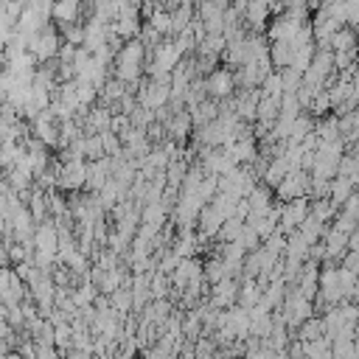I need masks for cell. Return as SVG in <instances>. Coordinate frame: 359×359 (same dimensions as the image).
I'll return each instance as SVG.
<instances>
[{
	"label": "cell",
	"mask_w": 359,
	"mask_h": 359,
	"mask_svg": "<svg viewBox=\"0 0 359 359\" xmlns=\"http://www.w3.org/2000/svg\"><path fill=\"white\" fill-rule=\"evenodd\" d=\"M28 6H34V8H39L42 14H48V17H50V8H53V0H28Z\"/></svg>",
	"instance_id": "4316f807"
},
{
	"label": "cell",
	"mask_w": 359,
	"mask_h": 359,
	"mask_svg": "<svg viewBox=\"0 0 359 359\" xmlns=\"http://www.w3.org/2000/svg\"><path fill=\"white\" fill-rule=\"evenodd\" d=\"M48 20H50V17H48V14H42L39 8L25 6V11L20 14V20H17V25H14V28H17V31H22V34L31 39V36H36V34L48 25Z\"/></svg>",
	"instance_id": "7c38bea8"
},
{
	"label": "cell",
	"mask_w": 359,
	"mask_h": 359,
	"mask_svg": "<svg viewBox=\"0 0 359 359\" xmlns=\"http://www.w3.org/2000/svg\"><path fill=\"white\" fill-rule=\"evenodd\" d=\"M205 90H208V95H210V98H216V101L230 98V95L238 90L236 70H233V67H227V65L213 67V70L205 76Z\"/></svg>",
	"instance_id": "277c9868"
},
{
	"label": "cell",
	"mask_w": 359,
	"mask_h": 359,
	"mask_svg": "<svg viewBox=\"0 0 359 359\" xmlns=\"http://www.w3.org/2000/svg\"><path fill=\"white\" fill-rule=\"evenodd\" d=\"M59 34H62V42H67V45H84L81 22H65V25H59Z\"/></svg>",
	"instance_id": "7402d4cb"
},
{
	"label": "cell",
	"mask_w": 359,
	"mask_h": 359,
	"mask_svg": "<svg viewBox=\"0 0 359 359\" xmlns=\"http://www.w3.org/2000/svg\"><path fill=\"white\" fill-rule=\"evenodd\" d=\"M112 177V157H98V160H87V185L84 191L95 194L107 180Z\"/></svg>",
	"instance_id": "9c48e42d"
},
{
	"label": "cell",
	"mask_w": 359,
	"mask_h": 359,
	"mask_svg": "<svg viewBox=\"0 0 359 359\" xmlns=\"http://www.w3.org/2000/svg\"><path fill=\"white\" fill-rule=\"evenodd\" d=\"M227 149H230L233 160H236V163H244V165H250V163L261 154V151H258V143H255V135L236 137V140H230V143H227Z\"/></svg>",
	"instance_id": "4fadbf2b"
},
{
	"label": "cell",
	"mask_w": 359,
	"mask_h": 359,
	"mask_svg": "<svg viewBox=\"0 0 359 359\" xmlns=\"http://www.w3.org/2000/svg\"><path fill=\"white\" fill-rule=\"evenodd\" d=\"M241 230H244V219L230 216V219H224V224L219 227L216 238H219V241H236V238L241 236Z\"/></svg>",
	"instance_id": "ffe728a7"
},
{
	"label": "cell",
	"mask_w": 359,
	"mask_h": 359,
	"mask_svg": "<svg viewBox=\"0 0 359 359\" xmlns=\"http://www.w3.org/2000/svg\"><path fill=\"white\" fill-rule=\"evenodd\" d=\"M84 14V3L81 0H53V8H50V17L65 25V22H79Z\"/></svg>",
	"instance_id": "9a60e30c"
},
{
	"label": "cell",
	"mask_w": 359,
	"mask_h": 359,
	"mask_svg": "<svg viewBox=\"0 0 359 359\" xmlns=\"http://www.w3.org/2000/svg\"><path fill=\"white\" fill-rule=\"evenodd\" d=\"M149 25H151L154 31H160L163 36H171V8L157 6V8L149 14Z\"/></svg>",
	"instance_id": "d6986e66"
},
{
	"label": "cell",
	"mask_w": 359,
	"mask_h": 359,
	"mask_svg": "<svg viewBox=\"0 0 359 359\" xmlns=\"http://www.w3.org/2000/svg\"><path fill=\"white\" fill-rule=\"evenodd\" d=\"M182 56H185V50H182V45H180V39H168V36H163L154 48H151V53H149V76H171V70L182 62Z\"/></svg>",
	"instance_id": "7a4b0ae2"
},
{
	"label": "cell",
	"mask_w": 359,
	"mask_h": 359,
	"mask_svg": "<svg viewBox=\"0 0 359 359\" xmlns=\"http://www.w3.org/2000/svg\"><path fill=\"white\" fill-rule=\"evenodd\" d=\"M244 199H247V205H250V216L269 213V210H272V202H275V188H269L266 182H261V185L255 182Z\"/></svg>",
	"instance_id": "30bf717a"
},
{
	"label": "cell",
	"mask_w": 359,
	"mask_h": 359,
	"mask_svg": "<svg viewBox=\"0 0 359 359\" xmlns=\"http://www.w3.org/2000/svg\"><path fill=\"white\" fill-rule=\"evenodd\" d=\"M328 48L331 50H353V48H359V39H356V31L353 28H337L334 34H331V39H328Z\"/></svg>",
	"instance_id": "e0dca14e"
},
{
	"label": "cell",
	"mask_w": 359,
	"mask_h": 359,
	"mask_svg": "<svg viewBox=\"0 0 359 359\" xmlns=\"http://www.w3.org/2000/svg\"><path fill=\"white\" fill-rule=\"evenodd\" d=\"M309 185H311V174L306 168H294L275 185V196L283 199V202L297 199V196H309Z\"/></svg>",
	"instance_id": "52a82bcc"
},
{
	"label": "cell",
	"mask_w": 359,
	"mask_h": 359,
	"mask_svg": "<svg viewBox=\"0 0 359 359\" xmlns=\"http://www.w3.org/2000/svg\"><path fill=\"white\" fill-rule=\"evenodd\" d=\"M353 160H356V168H359V146L353 149Z\"/></svg>",
	"instance_id": "f546056e"
},
{
	"label": "cell",
	"mask_w": 359,
	"mask_h": 359,
	"mask_svg": "<svg viewBox=\"0 0 359 359\" xmlns=\"http://www.w3.org/2000/svg\"><path fill=\"white\" fill-rule=\"evenodd\" d=\"M314 132H317V137H320V140H342V132H339V121H337V115L317 121V123H314Z\"/></svg>",
	"instance_id": "ac0fdd59"
},
{
	"label": "cell",
	"mask_w": 359,
	"mask_h": 359,
	"mask_svg": "<svg viewBox=\"0 0 359 359\" xmlns=\"http://www.w3.org/2000/svg\"><path fill=\"white\" fill-rule=\"evenodd\" d=\"M342 266H348L351 272L359 275V250H348V252L342 255Z\"/></svg>",
	"instance_id": "d4e9b609"
},
{
	"label": "cell",
	"mask_w": 359,
	"mask_h": 359,
	"mask_svg": "<svg viewBox=\"0 0 359 359\" xmlns=\"http://www.w3.org/2000/svg\"><path fill=\"white\" fill-rule=\"evenodd\" d=\"M109 300H112V306H115L121 314L135 311V297H132V289H126V286H118V289L109 294Z\"/></svg>",
	"instance_id": "44dd1931"
},
{
	"label": "cell",
	"mask_w": 359,
	"mask_h": 359,
	"mask_svg": "<svg viewBox=\"0 0 359 359\" xmlns=\"http://www.w3.org/2000/svg\"><path fill=\"white\" fill-rule=\"evenodd\" d=\"M309 210H311L309 196H297V199H286V202H280V219H278V230L289 236L292 230H297V227L303 224V219L309 216Z\"/></svg>",
	"instance_id": "8992f818"
},
{
	"label": "cell",
	"mask_w": 359,
	"mask_h": 359,
	"mask_svg": "<svg viewBox=\"0 0 359 359\" xmlns=\"http://www.w3.org/2000/svg\"><path fill=\"white\" fill-rule=\"evenodd\" d=\"M353 182H356V180H351V177H345V174H337V177L331 180V194H328V199H331L337 208H342V202L353 194Z\"/></svg>",
	"instance_id": "2e32d148"
},
{
	"label": "cell",
	"mask_w": 359,
	"mask_h": 359,
	"mask_svg": "<svg viewBox=\"0 0 359 359\" xmlns=\"http://www.w3.org/2000/svg\"><path fill=\"white\" fill-rule=\"evenodd\" d=\"M210 286H213L210 289V306L227 309V306L236 303V297H238V280L236 278H222V280H216Z\"/></svg>",
	"instance_id": "8fae6325"
},
{
	"label": "cell",
	"mask_w": 359,
	"mask_h": 359,
	"mask_svg": "<svg viewBox=\"0 0 359 359\" xmlns=\"http://www.w3.org/2000/svg\"><path fill=\"white\" fill-rule=\"evenodd\" d=\"M339 210H345V213H351L353 219H359V191H353L345 202H342V208Z\"/></svg>",
	"instance_id": "cb8c5ba5"
},
{
	"label": "cell",
	"mask_w": 359,
	"mask_h": 359,
	"mask_svg": "<svg viewBox=\"0 0 359 359\" xmlns=\"http://www.w3.org/2000/svg\"><path fill=\"white\" fill-rule=\"evenodd\" d=\"M0 118H3V101H0Z\"/></svg>",
	"instance_id": "4dcf8cb0"
},
{
	"label": "cell",
	"mask_w": 359,
	"mask_h": 359,
	"mask_svg": "<svg viewBox=\"0 0 359 359\" xmlns=\"http://www.w3.org/2000/svg\"><path fill=\"white\" fill-rule=\"evenodd\" d=\"M59 48H62V34H59L53 25H45V28H42L36 36H31V42H28V50L36 56L39 65L56 59V56H59Z\"/></svg>",
	"instance_id": "5b68a950"
},
{
	"label": "cell",
	"mask_w": 359,
	"mask_h": 359,
	"mask_svg": "<svg viewBox=\"0 0 359 359\" xmlns=\"http://www.w3.org/2000/svg\"><path fill=\"white\" fill-rule=\"evenodd\" d=\"M146 59H149V48L143 45L140 36L123 39L121 48L115 50V59H112V76H118L121 81H126L129 90L135 93V87L140 84V73L146 67Z\"/></svg>",
	"instance_id": "6da1fadb"
},
{
	"label": "cell",
	"mask_w": 359,
	"mask_h": 359,
	"mask_svg": "<svg viewBox=\"0 0 359 359\" xmlns=\"http://www.w3.org/2000/svg\"><path fill=\"white\" fill-rule=\"evenodd\" d=\"M320 241H323V247H325V258H328V261L342 258V255L348 252V233H345V230H339V227L325 230Z\"/></svg>",
	"instance_id": "5bb4252c"
},
{
	"label": "cell",
	"mask_w": 359,
	"mask_h": 359,
	"mask_svg": "<svg viewBox=\"0 0 359 359\" xmlns=\"http://www.w3.org/2000/svg\"><path fill=\"white\" fill-rule=\"evenodd\" d=\"M0 266H11V255H8V244L0 238Z\"/></svg>",
	"instance_id": "83f0119b"
},
{
	"label": "cell",
	"mask_w": 359,
	"mask_h": 359,
	"mask_svg": "<svg viewBox=\"0 0 359 359\" xmlns=\"http://www.w3.org/2000/svg\"><path fill=\"white\" fill-rule=\"evenodd\" d=\"M224 224V216L208 202V205H202V210H199V219H196V236H199V241H208V238H216V233H219V227Z\"/></svg>",
	"instance_id": "ba28073f"
},
{
	"label": "cell",
	"mask_w": 359,
	"mask_h": 359,
	"mask_svg": "<svg viewBox=\"0 0 359 359\" xmlns=\"http://www.w3.org/2000/svg\"><path fill=\"white\" fill-rule=\"evenodd\" d=\"M84 185H87V160L84 157H62L56 188H62L65 194H73V191H84Z\"/></svg>",
	"instance_id": "3957f363"
},
{
	"label": "cell",
	"mask_w": 359,
	"mask_h": 359,
	"mask_svg": "<svg viewBox=\"0 0 359 359\" xmlns=\"http://www.w3.org/2000/svg\"><path fill=\"white\" fill-rule=\"evenodd\" d=\"M348 250H359V227L348 233Z\"/></svg>",
	"instance_id": "f1b7e54d"
},
{
	"label": "cell",
	"mask_w": 359,
	"mask_h": 359,
	"mask_svg": "<svg viewBox=\"0 0 359 359\" xmlns=\"http://www.w3.org/2000/svg\"><path fill=\"white\" fill-rule=\"evenodd\" d=\"M194 351L202 356V353H213V351H216V345H213L210 339H205V337H202V339H196V348H194Z\"/></svg>",
	"instance_id": "484cf974"
},
{
	"label": "cell",
	"mask_w": 359,
	"mask_h": 359,
	"mask_svg": "<svg viewBox=\"0 0 359 359\" xmlns=\"http://www.w3.org/2000/svg\"><path fill=\"white\" fill-rule=\"evenodd\" d=\"M261 93H269V95H283V76L280 70H272L264 81H261Z\"/></svg>",
	"instance_id": "603a6c76"
}]
</instances>
